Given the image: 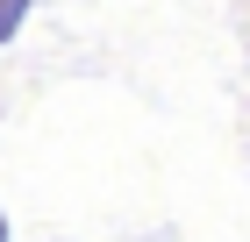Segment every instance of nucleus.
Returning a JSON list of instances; mask_svg holds the SVG:
<instances>
[{
    "label": "nucleus",
    "mask_w": 250,
    "mask_h": 242,
    "mask_svg": "<svg viewBox=\"0 0 250 242\" xmlns=\"http://www.w3.org/2000/svg\"><path fill=\"white\" fill-rule=\"evenodd\" d=\"M0 242H7V214H0Z\"/></svg>",
    "instance_id": "f03ea898"
},
{
    "label": "nucleus",
    "mask_w": 250,
    "mask_h": 242,
    "mask_svg": "<svg viewBox=\"0 0 250 242\" xmlns=\"http://www.w3.org/2000/svg\"><path fill=\"white\" fill-rule=\"evenodd\" d=\"M29 7H36V0H0V50H7V43L21 36V21H29Z\"/></svg>",
    "instance_id": "f257e3e1"
}]
</instances>
